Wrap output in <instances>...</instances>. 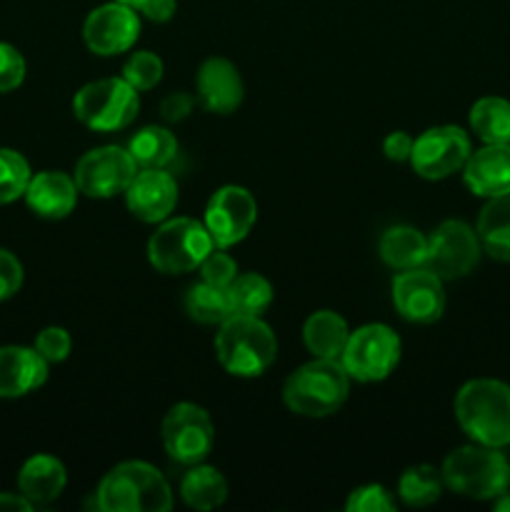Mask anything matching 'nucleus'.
<instances>
[{
	"instance_id": "2",
	"label": "nucleus",
	"mask_w": 510,
	"mask_h": 512,
	"mask_svg": "<svg viewBox=\"0 0 510 512\" xmlns=\"http://www.w3.org/2000/svg\"><path fill=\"white\" fill-rule=\"evenodd\" d=\"M95 505L103 512H168L173 508V493L153 465L130 460L105 475Z\"/></svg>"
},
{
	"instance_id": "7",
	"label": "nucleus",
	"mask_w": 510,
	"mask_h": 512,
	"mask_svg": "<svg viewBox=\"0 0 510 512\" xmlns=\"http://www.w3.org/2000/svg\"><path fill=\"white\" fill-rule=\"evenodd\" d=\"M213 238L203 223L190 218L165 220L148 240V260L165 275L190 273L200 268L205 255L213 250Z\"/></svg>"
},
{
	"instance_id": "21",
	"label": "nucleus",
	"mask_w": 510,
	"mask_h": 512,
	"mask_svg": "<svg viewBox=\"0 0 510 512\" xmlns=\"http://www.w3.org/2000/svg\"><path fill=\"white\" fill-rule=\"evenodd\" d=\"M65 483H68V475H65L63 463L53 455H35L18 475L20 495H25L33 505H45L58 498Z\"/></svg>"
},
{
	"instance_id": "30",
	"label": "nucleus",
	"mask_w": 510,
	"mask_h": 512,
	"mask_svg": "<svg viewBox=\"0 0 510 512\" xmlns=\"http://www.w3.org/2000/svg\"><path fill=\"white\" fill-rule=\"evenodd\" d=\"M443 475L433 465H415L403 473L398 483V493L405 505L410 508H425L433 505L443 493Z\"/></svg>"
},
{
	"instance_id": "22",
	"label": "nucleus",
	"mask_w": 510,
	"mask_h": 512,
	"mask_svg": "<svg viewBox=\"0 0 510 512\" xmlns=\"http://www.w3.org/2000/svg\"><path fill=\"white\" fill-rule=\"evenodd\" d=\"M348 338V323H345L338 313H333V310H318V313L310 315L303 325L305 348H308L315 358L338 360L340 355H343Z\"/></svg>"
},
{
	"instance_id": "29",
	"label": "nucleus",
	"mask_w": 510,
	"mask_h": 512,
	"mask_svg": "<svg viewBox=\"0 0 510 512\" xmlns=\"http://www.w3.org/2000/svg\"><path fill=\"white\" fill-rule=\"evenodd\" d=\"M228 298L233 315H260L273 303V285L258 273L235 275L228 285Z\"/></svg>"
},
{
	"instance_id": "31",
	"label": "nucleus",
	"mask_w": 510,
	"mask_h": 512,
	"mask_svg": "<svg viewBox=\"0 0 510 512\" xmlns=\"http://www.w3.org/2000/svg\"><path fill=\"white\" fill-rule=\"evenodd\" d=\"M30 183V168L25 158L15 150L0 148V205L13 203Z\"/></svg>"
},
{
	"instance_id": "40",
	"label": "nucleus",
	"mask_w": 510,
	"mask_h": 512,
	"mask_svg": "<svg viewBox=\"0 0 510 512\" xmlns=\"http://www.w3.org/2000/svg\"><path fill=\"white\" fill-rule=\"evenodd\" d=\"M138 10L155 23H165L175 15V0H143Z\"/></svg>"
},
{
	"instance_id": "1",
	"label": "nucleus",
	"mask_w": 510,
	"mask_h": 512,
	"mask_svg": "<svg viewBox=\"0 0 510 512\" xmlns=\"http://www.w3.org/2000/svg\"><path fill=\"white\" fill-rule=\"evenodd\" d=\"M455 418L473 443L505 448L510 445V385L470 380L455 395Z\"/></svg>"
},
{
	"instance_id": "5",
	"label": "nucleus",
	"mask_w": 510,
	"mask_h": 512,
	"mask_svg": "<svg viewBox=\"0 0 510 512\" xmlns=\"http://www.w3.org/2000/svg\"><path fill=\"white\" fill-rule=\"evenodd\" d=\"M350 390V375L340 360L315 358L295 370L283 385V400L303 418H325L338 413Z\"/></svg>"
},
{
	"instance_id": "10",
	"label": "nucleus",
	"mask_w": 510,
	"mask_h": 512,
	"mask_svg": "<svg viewBox=\"0 0 510 512\" xmlns=\"http://www.w3.org/2000/svg\"><path fill=\"white\" fill-rule=\"evenodd\" d=\"M470 138L458 125H438L413 140L410 165L425 180H443L465 168L470 158Z\"/></svg>"
},
{
	"instance_id": "38",
	"label": "nucleus",
	"mask_w": 510,
	"mask_h": 512,
	"mask_svg": "<svg viewBox=\"0 0 510 512\" xmlns=\"http://www.w3.org/2000/svg\"><path fill=\"white\" fill-rule=\"evenodd\" d=\"M195 98L188 93H170L168 98L160 103V115H163L168 123H178V120L188 118V113L193 110Z\"/></svg>"
},
{
	"instance_id": "13",
	"label": "nucleus",
	"mask_w": 510,
	"mask_h": 512,
	"mask_svg": "<svg viewBox=\"0 0 510 512\" xmlns=\"http://www.w3.org/2000/svg\"><path fill=\"white\" fill-rule=\"evenodd\" d=\"M258 220V203L240 185H225L210 198L205 208V230L213 238L215 248H230L240 243Z\"/></svg>"
},
{
	"instance_id": "6",
	"label": "nucleus",
	"mask_w": 510,
	"mask_h": 512,
	"mask_svg": "<svg viewBox=\"0 0 510 512\" xmlns=\"http://www.w3.org/2000/svg\"><path fill=\"white\" fill-rule=\"evenodd\" d=\"M138 108V90L125 78L93 80V83L83 85L73 100L75 118L98 133L128 128L138 115Z\"/></svg>"
},
{
	"instance_id": "42",
	"label": "nucleus",
	"mask_w": 510,
	"mask_h": 512,
	"mask_svg": "<svg viewBox=\"0 0 510 512\" xmlns=\"http://www.w3.org/2000/svg\"><path fill=\"white\" fill-rule=\"evenodd\" d=\"M495 510H498V512H510V488L505 490L503 495H498V498H495Z\"/></svg>"
},
{
	"instance_id": "39",
	"label": "nucleus",
	"mask_w": 510,
	"mask_h": 512,
	"mask_svg": "<svg viewBox=\"0 0 510 512\" xmlns=\"http://www.w3.org/2000/svg\"><path fill=\"white\" fill-rule=\"evenodd\" d=\"M383 153L393 163H405V160H410V153H413V138L408 133H403V130H395V133H390L385 138Z\"/></svg>"
},
{
	"instance_id": "35",
	"label": "nucleus",
	"mask_w": 510,
	"mask_h": 512,
	"mask_svg": "<svg viewBox=\"0 0 510 512\" xmlns=\"http://www.w3.org/2000/svg\"><path fill=\"white\" fill-rule=\"evenodd\" d=\"M25 78V60L13 45L0 43V93L15 90Z\"/></svg>"
},
{
	"instance_id": "18",
	"label": "nucleus",
	"mask_w": 510,
	"mask_h": 512,
	"mask_svg": "<svg viewBox=\"0 0 510 512\" xmlns=\"http://www.w3.org/2000/svg\"><path fill=\"white\" fill-rule=\"evenodd\" d=\"M465 185L480 198L510 195V143L485 145L470 153L463 168Z\"/></svg>"
},
{
	"instance_id": "3",
	"label": "nucleus",
	"mask_w": 510,
	"mask_h": 512,
	"mask_svg": "<svg viewBox=\"0 0 510 512\" xmlns=\"http://www.w3.org/2000/svg\"><path fill=\"white\" fill-rule=\"evenodd\" d=\"M215 355L230 375L255 378L273 365L278 340L260 315H230L215 335Z\"/></svg>"
},
{
	"instance_id": "4",
	"label": "nucleus",
	"mask_w": 510,
	"mask_h": 512,
	"mask_svg": "<svg viewBox=\"0 0 510 512\" xmlns=\"http://www.w3.org/2000/svg\"><path fill=\"white\" fill-rule=\"evenodd\" d=\"M440 475L445 488L473 500H495L510 488L508 458L500 448L480 443L453 450L443 460Z\"/></svg>"
},
{
	"instance_id": "11",
	"label": "nucleus",
	"mask_w": 510,
	"mask_h": 512,
	"mask_svg": "<svg viewBox=\"0 0 510 512\" xmlns=\"http://www.w3.org/2000/svg\"><path fill=\"white\" fill-rule=\"evenodd\" d=\"M215 440L213 420L200 405L178 403L163 420L165 453L180 465L203 463Z\"/></svg>"
},
{
	"instance_id": "41",
	"label": "nucleus",
	"mask_w": 510,
	"mask_h": 512,
	"mask_svg": "<svg viewBox=\"0 0 510 512\" xmlns=\"http://www.w3.org/2000/svg\"><path fill=\"white\" fill-rule=\"evenodd\" d=\"M28 510H33V503H30L25 495L0 493V512H28Z\"/></svg>"
},
{
	"instance_id": "27",
	"label": "nucleus",
	"mask_w": 510,
	"mask_h": 512,
	"mask_svg": "<svg viewBox=\"0 0 510 512\" xmlns=\"http://www.w3.org/2000/svg\"><path fill=\"white\" fill-rule=\"evenodd\" d=\"M470 128L485 145L510 143V103L505 98H480L470 108Z\"/></svg>"
},
{
	"instance_id": "9",
	"label": "nucleus",
	"mask_w": 510,
	"mask_h": 512,
	"mask_svg": "<svg viewBox=\"0 0 510 512\" xmlns=\"http://www.w3.org/2000/svg\"><path fill=\"white\" fill-rule=\"evenodd\" d=\"M480 253H483V245H480L478 233L468 223L445 220L428 238L425 268H430L443 280L465 278L478 265Z\"/></svg>"
},
{
	"instance_id": "26",
	"label": "nucleus",
	"mask_w": 510,
	"mask_h": 512,
	"mask_svg": "<svg viewBox=\"0 0 510 512\" xmlns=\"http://www.w3.org/2000/svg\"><path fill=\"white\" fill-rule=\"evenodd\" d=\"M128 153L133 155L138 168H165L178 155V140L168 128L150 125V128L138 130L133 135Z\"/></svg>"
},
{
	"instance_id": "15",
	"label": "nucleus",
	"mask_w": 510,
	"mask_h": 512,
	"mask_svg": "<svg viewBox=\"0 0 510 512\" xmlns=\"http://www.w3.org/2000/svg\"><path fill=\"white\" fill-rule=\"evenodd\" d=\"M138 33L140 20L135 8L118 3V0L95 8L83 25L85 45L98 55L125 53L135 45Z\"/></svg>"
},
{
	"instance_id": "8",
	"label": "nucleus",
	"mask_w": 510,
	"mask_h": 512,
	"mask_svg": "<svg viewBox=\"0 0 510 512\" xmlns=\"http://www.w3.org/2000/svg\"><path fill=\"white\" fill-rule=\"evenodd\" d=\"M338 360L350 378L360 380V383H378V380L388 378L398 365L400 338L388 325H363L350 333Z\"/></svg>"
},
{
	"instance_id": "28",
	"label": "nucleus",
	"mask_w": 510,
	"mask_h": 512,
	"mask_svg": "<svg viewBox=\"0 0 510 512\" xmlns=\"http://www.w3.org/2000/svg\"><path fill=\"white\" fill-rule=\"evenodd\" d=\"M185 313L200 325H220L233 315L228 288H218L210 283H198L185 295Z\"/></svg>"
},
{
	"instance_id": "24",
	"label": "nucleus",
	"mask_w": 510,
	"mask_h": 512,
	"mask_svg": "<svg viewBox=\"0 0 510 512\" xmlns=\"http://www.w3.org/2000/svg\"><path fill=\"white\" fill-rule=\"evenodd\" d=\"M428 255V238L408 225H395L388 228L380 238V258L395 270H410L425 265Z\"/></svg>"
},
{
	"instance_id": "33",
	"label": "nucleus",
	"mask_w": 510,
	"mask_h": 512,
	"mask_svg": "<svg viewBox=\"0 0 510 512\" xmlns=\"http://www.w3.org/2000/svg\"><path fill=\"white\" fill-rule=\"evenodd\" d=\"M200 275H203L205 283L228 288L235 280V275H238V265H235V260L228 253H223V248H213L205 255L203 263H200Z\"/></svg>"
},
{
	"instance_id": "43",
	"label": "nucleus",
	"mask_w": 510,
	"mask_h": 512,
	"mask_svg": "<svg viewBox=\"0 0 510 512\" xmlns=\"http://www.w3.org/2000/svg\"><path fill=\"white\" fill-rule=\"evenodd\" d=\"M118 3H125V5H130V8L138 10V5L143 3V0H118Z\"/></svg>"
},
{
	"instance_id": "36",
	"label": "nucleus",
	"mask_w": 510,
	"mask_h": 512,
	"mask_svg": "<svg viewBox=\"0 0 510 512\" xmlns=\"http://www.w3.org/2000/svg\"><path fill=\"white\" fill-rule=\"evenodd\" d=\"M70 335L63 328H45L43 333L35 338V350L43 355L48 363H63L70 355Z\"/></svg>"
},
{
	"instance_id": "12",
	"label": "nucleus",
	"mask_w": 510,
	"mask_h": 512,
	"mask_svg": "<svg viewBox=\"0 0 510 512\" xmlns=\"http://www.w3.org/2000/svg\"><path fill=\"white\" fill-rule=\"evenodd\" d=\"M138 173L133 155L128 148L118 145H103V148L88 150L75 165V185L88 198H113L125 193L130 180Z\"/></svg>"
},
{
	"instance_id": "20",
	"label": "nucleus",
	"mask_w": 510,
	"mask_h": 512,
	"mask_svg": "<svg viewBox=\"0 0 510 512\" xmlns=\"http://www.w3.org/2000/svg\"><path fill=\"white\" fill-rule=\"evenodd\" d=\"M78 193V185L70 175L58 173V170H45V173L30 178L28 188H25V200H28L30 210H35L40 218L60 220L73 213Z\"/></svg>"
},
{
	"instance_id": "19",
	"label": "nucleus",
	"mask_w": 510,
	"mask_h": 512,
	"mask_svg": "<svg viewBox=\"0 0 510 512\" xmlns=\"http://www.w3.org/2000/svg\"><path fill=\"white\" fill-rule=\"evenodd\" d=\"M48 380V360L35 348H0V398H20Z\"/></svg>"
},
{
	"instance_id": "16",
	"label": "nucleus",
	"mask_w": 510,
	"mask_h": 512,
	"mask_svg": "<svg viewBox=\"0 0 510 512\" xmlns=\"http://www.w3.org/2000/svg\"><path fill=\"white\" fill-rule=\"evenodd\" d=\"M128 210L143 223H163L178 203V185L163 168H145L135 173L125 188Z\"/></svg>"
},
{
	"instance_id": "34",
	"label": "nucleus",
	"mask_w": 510,
	"mask_h": 512,
	"mask_svg": "<svg viewBox=\"0 0 510 512\" xmlns=\"http://www.w3.org/2000/svg\"><path fill=\"white\" fill-rule=\"evenodd\" d=\"M348 512H393L395 503L383 485H363L353 490L345 503Z\"/></svg>"
},
{
	"instance_id": "32",
	"label": "nucleus",
	"mask_w": 510,
	"mask_h": 512,
	"mask_svg": "<svg viewBox=\"0 0 510 512\" xmlns=\"http://www.w3.org/2000/svg\"><path fill=\"white\" fill-rule=\"evenodd\" d=\"M123 78L133 85L135 90H150L163 78V60L150 50L133 53L123 65Z\"/></svg>"
},
{
	"instance_id": "25",
	"label": "nucleus",
	"mask_w": 510,
	"mask_h": 512,
	"mask_svg": "<svg viewBox=\"0 0 510 512\" xmlns=\"http://www.w3.org/2000/svg\"><path fill=\"white\" fill-rule=\"evenodd\" d=\"M180 495H183L190 508L213 510L228 498V483L220 475V470L195 463L190 465V470L180 480Z\"/></svg>"
},
{
	"instance_id": "17",
	"label": "nucleus",
	"mask_w": 510,
	"mask_h": 512,
	"mask_svg": "<svg viewBox=\"0 0 510 512\" xmlns=\"http://www.w3.org/2000/svg\"><path fill=\"white\" fill-rule=\"evenodd\" d=\"M243 78L225 58H208L198 70V100L210 113L228 115L243 103Z\"/></svg>"
},
{
	"instance_id": "23",
	"label": "nucleus",
	"mask_w": 510,
	"mask_h": 512,
	"mask_svg": "<svg viewBox=\"0 0 510 512\" xmlns=\"http://www.w3.org/2000/svg\"><path fill=\"white\" fill-rule=\"evenodd\" d=\"M478 238L485 253L500 263H510V195L488 198L478 215Z\"/></svg>"
},
{
	"instance_id": "14",
	"label": "nucleus",
	"mask_w": 510,
	"mask_h": 512,
	"mask_svg": "<svg viewBox=\"0 0 510 512\" xmlns=\"http://www.w3.org/2000/svg\"><path fill=\"white\" fill-rule=\"evenodd\" d=\"M393 303L398 313L410 323H435L445 310L443 278H438L425 265L403 270L393 280Z\"/></svg>"
},
{
	"instance_id": "37",
	"label": "nucleus",
	"mask_w": 510,
	"mask_h": 512,
	"mask_svg": "<svg viewBox=\"0 0 510 512\" xmlns=\"http://www.w3.org/2000/svg\"><path fill=\"white\" fill-rule=\"evenodd\" d=\"M20 285H23V268H20L18 258L0 248V300L18 293Z\"/></svg>"
}]
</instances>
